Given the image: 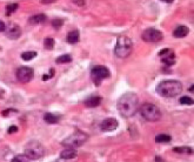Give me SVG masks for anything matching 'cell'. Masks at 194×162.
Instances as JSON below:
<instances>
[{"instance_id":"25","label":"cell","mask_w":194,"mask_h":162,"mask_svg":"<svg viewBox=\"0 0 194 162\" xmlns=\"http://www.w3.org/2000/svg\"><path fill=\"white\" fill-rule=\"evenodd\" d=\"M180 104L181 105H188V106H192L194 102H193V99L189 97V96H183V97H180Z\"/></svg>"},{"instance_id":"2","label":"cell","mask_w":194,"mask_h":162,"mask_svg":"<svg viewBox=\"0 0 194 162\" xmlns=\"http://www.w3.org/2000/svg\"><path fill=\"white\" fill-rule=\"evenodd\" d=\"M183 92V85L178 80H164L157 86V93L162 97H175Z\"/></svg>"},{"instance_id":"24","label":"cell","mask_w":194,"mask_h":162,"mask_svg":"<svg viewBox=\"0 0 194 162\" xmlns=\"http://www.w3.org/2000/svg\"><path fill=\"white\" fill-rule=\"evenodd\" d=\"M54 44H55V41H54V39H52V38H46L45 41H44V46H45L46 49H53Z\"/></svg>"},{"instance_id":"5","label":"cell","mask_w":194,"mask_h":162,"mask_svg":"<svg viewBox=\"0 0 194 162\" xmlns=\"http://www.w3.org/2000/svg\"><path fill=\"white\" fill-rule=\"evenodd\" d=\"M140 114L142 115V118L146 119L147 121H159L161 119V112L160 109L153 105V104H144L140 107Z\"/></svg>"},{"instance_id":"21","label":"cell","mask_w":194,"mask_h":162,"mask_svg":"<svg viewBox=\"0 0 194 162\" xmlns=\"http://www.w3.org/2000/svg\"><path fill=\"white\" fill-rule=\"evenodd\" d=\"M173 151L175 152V153H180V154H192V148L191 147H175Z\"/></svg>"},{"instance_id":"9","label":"cell","mask_w":194,"mask_h":162,"mask_svg":"<svg viewBox=\"0 0 194 162\" xmlns=\"http://www.w3.org/2000/svg\"><path fill=\"white\" fill-rule=\"evenodd\" d=\"M33 77H34V71L31 67L22 66V67L18 68V71H17V79L20 82H24V83L28 82L33 79Z\"/></svg>"},{"instance_id":"3","label":"cell","mask_w":194,"mask_h":162,"mask_svg":"<svg viewBox=\"0 0 194 162\" xmlns=\"http://www.w3.org/2000/svg\"><path fill=\"white\" fill-rule=\"evenodd\" d=\"M133 51V41L126 35H120L118 40H116V45L114 48V54L120 58H127Z\"/></svg>"},{"instance_id":"28","label":"cell","mask_w":194,"mask_h":162,"mask_svg":"<svg viewBox=\"0 0 194 162\" xmlns=\"http://www.w3.org/2000/svg\"><path fill=\"white\" fill-rule=\"evenodd\" d=\"M54 75V69H51V74H49V75H48V74H46V75H44L43 77V80L45 81V80H47V79H51L52 77H53Z\"/></svg>"},{"instance_id":"8","label":"cell","mask_w":194,"mask_h":162,"mask_svg":"<svg viewBox=\"0 0 194 162\" xmlns=\"http://www.w3.org/2000/svg\"><path fill=\"white\" fill-rule=\"evenodd\" d=\"M141 39L146 42H159L162 40V33L155 28H147L142 32Z\"/></svg>"},{"instance_id":"12","label":"cell","mask_w":194,"mask_h":162,"mask_svg":"<svg viewBox=\"0 0 194 162\" xmlns=\"http://www.w3.org/2000/svg\"><path fill=\"white\" fill-rule=\"evenodd\" d=\"M189 33V28L187 26H178L174 32H173V35H174V38H185V36Z\"/></svg>"},{"instance_id":"6","label":"cell","mask_w":194,"mask_h":162,"mask_svg":"<svg viewBox=\"0 0 194 162\" xmlns=\"http://www.w3.org/2000/svg\"><path fill=\"white\" fill-rule=\"evenodd\" d=\"M87 140V134H85L84 132L80 130H76L74 132L72 135H70L68 138H66L62 141V145L66 146L68 148H76V147H80L82 146Z\"/></svg>"},{"instance_id":"32","label":"cell","mask_w":194,"mask_h":162,"mask_svg":"<svg viewBox=\"0 0 194 162\" xmlns=\"http://www.w3.org/2000/svg\"><path fill=\"white\" fill-rule=\"evenodd\" d=\"M155 162H164V160L160 156H157V157H155Z\"/></svg>"},{"instance_id":"33","label":"cell","mask_w":194,"mask_h":162,"mask_svg":"<svg viewBox=\"0 0 194 162\" xmlns=\"http://www.w3.org/2000/svg\"><path fill=\"white\" fill-rule=\"evenodd\" d=\"M161 1H164V3H167V4H171V3H173V0H161Z\"/></svg>"},{"instance_id":"29","label":"cell","mask_w":194,"mask_h":162,"mask_svg":"<svg viewBox=\"0 0 194 162\" xmlns=\"http://www.w3.org/2000/svg\"><path fill=\"white\" fill-rule=\"evenodd\" d=\"M8 134H13V133H16V132H18V127L17 126H11L9 128H8Z\"/></svg>"},{"instance_id":"31","label":"cell","mask_w":194,"mask_h":162,"mask_svg":"<svg viewBox=\"0 0 194 162\" xmlns=\"http://www.w3.org/2000/svg\"><path fill=\"white\" fill-rule=\"evenodd\" d=\"M40 1H41L43 4H53V3L57 1V0H40Z\"/></svg>"},{"instance_id":"4","label":"cell","mask_w":194,"mask_h":162,"mask_svg":"<svg viewBox=\"0 0 194 162\" xmlns=\"http://www.w3.org/2000/svg\"><path fill=\"white\" fill-rule=\"evenodd\" d=\"M45 155L44 146L38 141H31L25 147V156L30 160H39Z\"/></svg>"},{"instance_id":"23","label":"cell","mask_w":194,"mask_h":162,"mask_svg":"<svg viewBox=\"0 0 194 162\" xmlns=\"http://www.w3.org/2000/svg\"><path fill=\"white\" fill-rule=\"evenodd\" d=\"M37 56V53L35 52H25L21 54V59L25 60V61H30L32 59H34Z\"/></svg>"},{"instance_id":"22","label":"cell","mask_w":194,"mask_h":162,"mask_svg":"<svg viewBox=\"0 0 194 162\" xmlns=\"http://www.w3.org/2000/svg\"><path fill=\"white\" fill-rule=\"evenodd\" d=\"M18 7H19L18 4H11V5H7V6H6V15L9 17V15L13 13V12H16V11L18 9Z\"/></svg>"},{"instance_id":"13","label":"cell","mask_w":194,"mask_h":162,"mask_svg":"<svg viewBox=\"0 0 194 162\" xmlns=\"http://www.w3.org/2000/svg\"><path fill=\"white\" fill-rule=\"evenodd\" d=\"M60 156L61 159L64 160H71V159H74L76 156V151L74 148H66V149H64V151L60 153Z\"/></svg>"},{"instance_id":"7","label":"cell","mask_w":194,"mask_h":162,"mask_svg":"<svg viewBox=\"0 0 194 162\" xmlns=\"http://www.w3.org/2000/svg\"><path fill=\"white\" fill-rule=\"evenodd\" d=\"M91 77H92L93 82L97 86H99L101 80L110 78V69L105 66H95V67L92 68V71H91Z\"/></svg>"},{"instance_id":"26","label":"cell","mask_w":194,"mask_h":162,"mask_svg":"<svg viewBox=\"0 0 194 162\" xmlns=\"http://www.w3.org/2000/svg\"><path fill=\"white\" fill-rule=\"evenodd\" d=\"M31 160L30 159H27L25 155H17V156H14L12 159V161L11 162H30Z\"/></svg>"},{"instance_id":"15","label":"cell","mask_w":194,"mask_h":162,"mask_svg":"<svg viewBox=\"0 0 194 162\" xmlns=\"http://www.w3.org/2000/svg\"><path fill=\"white\" fill-rule=\"evenodd\" d=\"M101 96H91L88 97L87 100L85 101V105L86 107H89V108H93V107H97L101 104Z\"/></svg>"},{"instance_id":"17","label":"cell","mask_w":194,"mask_h":162,"mask_svg":"<svg viewBox=\"0 0 194 162\" xmlns=\"http://www.w3.org/2000/svg\"><path fill=\"white\" fill-rule=\"evenodd\" d=\"M79 41V32L78 31H72L67 34V42L68 44H76Z\"/></svg>"},{"instance_id":"30","label":"cell","mask_w":194,"mask_h":162,"mask_svg":"<svg viewBox=\"0 0 194 162\" xmlns=\"http://www.w3.org/2000/svg\"><path fill=\"white\" fill-rule=\"evenodd\" d=\"M5 30H6V25H5V22L0 20V32H5Z\"/></svg>"},{"instance_id":"20","label":"cell","mask_w":194,"mask_h":162,"mask_svg":"<svg viewBox=\"0 0 194 162\" xmlns=\"http://www.w3.org/2000/svg\"><path fill=\"white\" fill-rule=\"evenodd\" d=\"M72 61V56L71 55H68V54H65V55H61V56H59V58H57V60H55V62L57 64H68V62H71Z\"/></svg>"},{"instance_id":"16","label":"cell","mask_w":194,"mask_h":162,"mask_svg":"<svg viewBox=\"0 0 194 162\" xmlns=\"http://www.w3.org/2000/svg\"><path fill=\"white\" fill-rule=\"evenodd\" d=\"M161 58H162V62H164L165 65H167V66H171V65H173L174 62H175L174 54H173V52L171 51V49H168V52L165 53Z\"/></svg>"},{"instance_id":"27","label":"cell","mask_w":194,"mask_h":162,"mask_svg":"<svg viewBox=\"0 0 194 162\" xmlns=\"http://www.w3.org/2000/svg\"><path fill=\"white\" fill-rule=\"evenodd\" d=\"M62 24H64V21L61 19H54L53 21H52V25H53L54 28H60L62 26Z\"/></svg>"},{"instance_id":"18","label":"cell","mask_w":194,"mask_h":162,"mask_svg":"<svg viewBox=\"0 0 194 162\" xmlns=\"http://www.w3.org/2000/svg\"><path fill=\"white\" fill-rule=\"evenodd\" d=\"M44 120H45V122H47L49 124H54V123L59 122V118L54 114H52V113H46L44 115Z\"/></svg>"},{"instance_id":"14","label":"cell","mask_w":194,"mask_h":162,"mask_svg":"<svg viewBox=\"0 0 194 162\" xmlns=\"http://www.w3.org/2000/svg\"><path fill=\"white\" fill-rule=\"evenodd\" d=\"M47 20L46 15L45 14H35V15H32L30 19H28V24L31 25H40V24H44L45 21Z\"/></svg>"},{"instance_id":"10","label":"cell","mask_w":194,"mask_h":162,"mask_svg":"<svg viewBox=\"0 0 194 162\" xmlns=\"http://www.w3.org/2000/svg\"><path fill=\"white\" fill-rule=\"evenodd\" d=\"M5 31H6L7 38L12 39V40H16V39L20 38V35H21V28L17 24H11Z\"/></svg>"},{"instance_id":"19","label":"cell","mask_w":194,"mask_h":162,"mask_svg":"<svg viewBox=\"0 0 194 162\" xmlns=\"http://www.w3.org/2000/svg\"><path fill=\"white\" fill-rule=\"evenodd\" d=\"M171 140H172V138L170 135H167V134H159V135H157V138H155V141H157L158 143L170 142Z\"/></svg>"},{"instance_id":"11","label":"cell","mask_w":194,"mask_h":162,"mask_svg":"<svg viewBox=\"0 0 194 162\" xmlns=\"http://www.w3.org/2000/svg\"><path fill=\"white\" fill-rule=\"evenodd\" d=\"M118 126H119V122L116 121L115 119L108 118V119H105L101 122L100 127H101V129L103 132H113V130H115L116 128H118Z\"/></svg>"},{"instance_id":"1","label":"cell","mask_w":194,"mask_h":162,"mask_svg":"<svg viewBox=\"0 0 194 162\" xmlns=\"http://www.w3.org/2000/svg\"><path fill=\"white\" fill-rule=\"evenodd\" d=\"M139 107V97L134 93H125L118 100L116 108H118L119 113L121 116L128 119L132 118L138 110Z\"/></svg>"}]
</instances>
